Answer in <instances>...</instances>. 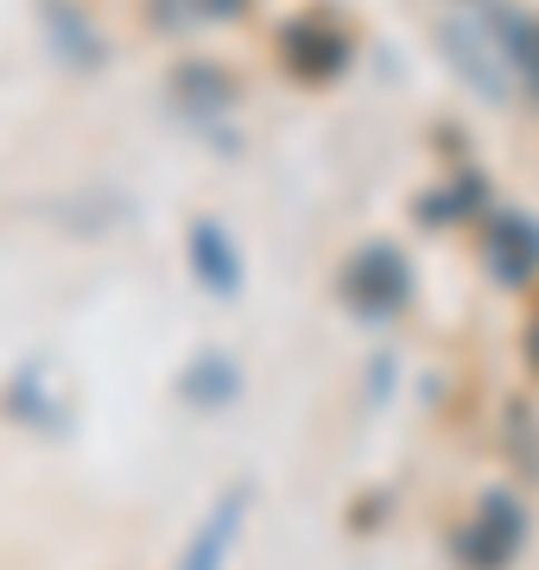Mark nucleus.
Instances as JSON below:
<instances>
[{"label": "nucleus", "mask_w": 539, "mask_h": 570, "mask_svg": "<svg viewBox=\"0 0 539 570\" xmlns=\"http://www.w3.org/2000/svg\"><path fill=\"white\" fill-rule=\"evenodd\" d=\"M242 508H248V494H228L223 508L209 513V527L197 532V546H190L185 570H223L228 546H235V527H242Z\"/></svg>", "instance_id": "obj_1"}, {"label": "nucleus", "mask_w": 539, "mask_h": 570, "mask_svg": "<svg viewBox=\"0 0 539 570\" xmlns=\"http://www.w3.org/2000/svg\"><path fill=\"white\" fill-rule=\"evenodd\" d=\"M197 254L216 266V292H228V254H223V242H216V228H204V235H197Z\"/></svg>", "instance_id": "obj_2"}]
</instances>
